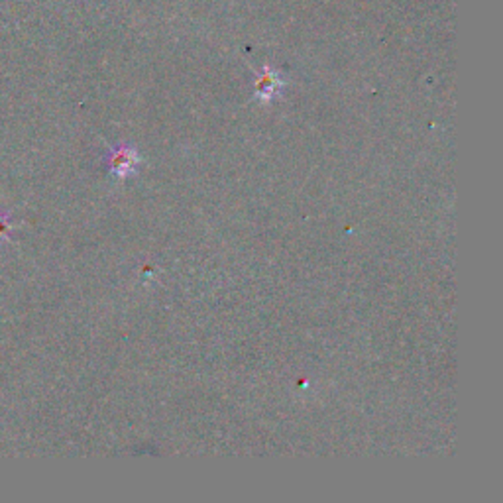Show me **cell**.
Wrapping results in <instances>:
<instances>
[{"instance_id":"6da1fadb","label":"cell","mask_w":503,"mask_h":503,"mask_svg":"<svg viewBox=\"0 0 503 503\" xmlns=\"http://www.w3.org/2000/svg\"><path fill=\"white\" fill-rule=\"evenodd\" d=\"M138 163H140V156L132 146H118L110 154V171L115 173L116 177H128L136 171Z\"/></svg>"},{"instance_id":"3957f363","label":"cell","mask_w":503,"mask_h":503,"mask_svg":"<svg viewBox=\"0 0 503 503\" xmlns=\"http://www.w3.org/2000/svg\"><path fill=\"white\" fill-rule=\"evenodd\" d=\"M8 232H10V217L0 214V238H6Z\"/></svg>"},{"instance_id":"7a4b0ae2","label":"cell","mask_w":503,"mask_h":503,"mask_svg":"<svg viewBox=\"0 0 503 503\" xmlns=\"http://www.w3.org/2000/svg\"><path fill=\"white\" fill-rule=\"evenodd\" d=\"M279 87H282V79L277 77V75L270 71V69H265V73L258 79V96H262L265 101H270L273 94L279 91Z\"/></svg>"}]
</instances>
